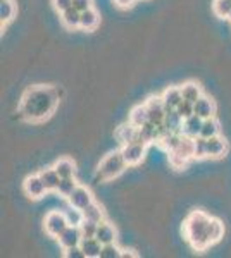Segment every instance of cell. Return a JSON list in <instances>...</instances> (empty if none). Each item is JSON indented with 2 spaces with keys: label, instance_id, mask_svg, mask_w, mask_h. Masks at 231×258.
Here are the masks:
<instances>
[{
  "label": "cell",
  "instance_id": "obj_36",
  "mask_svg": "<svg viewBox=\"0 0 231 258\" xmlns=\"http://www.w3.org/2000/svg\"><path fill=\"white\" fill-rule=\"evenodd\" d=\"M179 112V115H181L183 119H187V117H190V115L195 114V109H193V103L192 102H188V100H183L181 103L178 105V109H176Z\"/></svg>",
  "mask_w": 231,
  "mask_h": 258
},
{
  "label": "cell",
  "instance_id": "obj_13",
  "mask_svg": "<svg viewBox=\"0 0 231 258\" xmlns=\"http://www.w3.org/2000/svg\"><path fill=\"white\" fill-rule=\"evenodd\" d=\"M202 124H204V119L199 117L197 114H193L183 120L181 133L184 136H190V138H199L200 131H202Z\"/></svg>",
  "mask_w": 231,
  "mask_h": 258
},
{
  "label": "cell",
  "instance_id": "obj_22",
  "mask_svg": "<svg viewBox=\"0 0 231 258\" xmlns=\"http://www.w3.org/2000/svg\"><path fill=\"white\" fill-rule=\"evenodd\" d=\"M150 120L149 117V110H147L145 103H140V105L133 107L131 112H129V122L136 127H142L144 124H147Z\"/></svg>",
  "mask_w": 231,
  "mask_h": 258
},
{
  "label": "cell",
  "instance_id": "obj_29",
  "mask_svg": "<svg viewBox=\"0 0 231 258\" xmlns=\"http://www.w3.org/2000/svg\"><path fill=\"white\" fill-rule=\"evenodd\" d=\"M76 186H78V182L74 177H61V182H59V186H57V193L61 195V197L68 198L69 195L76 189Z\"/></svg>",
  "mask_w": 231,
  "mask_h": 258
},
{
  "label": "cell",
  "instance_id": "obj_20",
  "mask_svg": "<svg viewBox=\"0 0 231 258\" xmlns=\"http://www.w3.org/2000/svg\"><path fill=\"white\" fill-rule=\"evenodd\" d=\"M181 95H183V100H188V102H192V103H195L197 100H199L200 97H202V88H200V85L199 83H195V81H187V83H183L181 86Z\"/></svg>",
  "mask_w": 231,
  "mask_h": 258
},
{
  "label": "cell",
  "instance_id": "obj_19",
  "mask_svg": "<svg viewBox=\"0 0 231 258\" xmlns=\"http://www.w3.org/2000/svg\"><path fill=\"white\" fill-rule=\"evenodd\" d=\"M99 24H100V14L94 9V7L81 12V23H79V28H81V30L94 31V30H97Z\"/></svg>",
  "mask_w": 231,
  "mask_h": 258
},
{
  "label": "cell",
  "instance_id": "obj_35",
  "mask_svg": "<svg viewBox=\"0 0 231 258\" xmlns=\"http://www.w3.org/2000/svg\"><path fill=\"white\" fill-rule=\"evenodd\" d=\"M207 157V140L199 136L195 138V159H205Z\"/></svg>",
  "mask_w": 231,
  "mask_h": 258
},
{
  "label": "cell",
  "instance_id": "obj_31",
  "mask_svg": "<svg viewBox=\"0 0 231 258\" xmlns=\"http://www.w3.org/2000/svg\"><path fill=\"white\" fill-rule=\"evenodd\" d=\"M62 212H64L69 226H79V224L83 222V219H85V217H83V210L74 209V207H71V205H69V209L62 210Z\"/></svg>",
  "mask_w": 231,
  "mask_h": 258
},
{
  "label": "cell",
  "instance_id": "obj_9",
  "mask_svg": "<svg viewBox=\"0 0 231 258\" xmlns=\"http://www.w3.org/2000/svg\"><path fill=\"white\" fill-rule=\"evenodd\" d=\"M57 239H59V244H61L64 249L79 246V243H81V239H83L81 229H79V226H68L66 231L62 232Z\"/></svg>",
  "mask_w": 231,
  "mask_h": 258
},
{
  "label": "cell",
  "instance_id": "obj_34",
  "mask_svg": "<svg viewBox=\"0 0 231 258\" xmlns=\"http://www.w3.org/2000/svg\"><path fill=\"white\" fill-rule=\"evenodd\" d=\"M123 256V249L117 246L116 243H109L102 246V255L100 258H121Z\"/></svg>",
  "mask_w": 231,
  "mask_h": 258
},
{
  "label": "cell",
  "instance_id": "obj_8",
  "mask_svg": "<svg viewBox=\"0 0 231 258\" xmlns=\"http://www.w3.org/2000/svg\"><path fill=\"white\" fill-rule=\"evenodd\" d=\"M68 202L71 207H74V209H79V210H85L90 203H94V195H91V191L85 188V186H76V189L73 191V193L68 197Z\"/></svg>",
  "mask_w": 231,
  "mask_h": 258
},
{
  "label": "cell",
  "instance_id": "obj_7",
  "mask_svg": "<svg viewBox=\"0 0 231 258\" xmlns=\"http://www.w3.org/2000/svg\"><path fill=\"white\" fill-rule=\"evenodd\" d=\"M23 189H24V193H26V197L31 200H40L41 197H45V193L49 191L43 179L40 177V174H31V176H28L24 179Z\"/></svg>",
  "mask_w": 231,
  "mask_h": 258
},
{
  "label": "cell",
  "instance_id": "obj_17",
  "mask_svg": "<svg viewBox=\"0 0 231 258\" xmlns=\"http://www.w3.org/2000/svg\"><path fill=\"white\" fill-rule=\"evenodd\" d=\"M161 140V129H159L157 124L154 122H147L144 126L140 127V141L145 145H150L154 141H159Z\"/></svg>",
  "mask_w": 231,
  "mask_h": 258
},
{
  "label": "cell",
  "instance_id": "obj_11",
  "mask_svg": "<svg viewBox=\"0 0 231 258\" xmlns=\"http://www.w3.org/2000/svg\"><path fill=\"white\" fill-rule=\"evenodd\" d=\"M193 109H195V114L202 119H209V117H216V103H214L212 98L202 95L195 103H193Z\"/></svg>",
  "mask_w": 231,
  "mask_h": 258
},
{
  "label": "cell",
  "instance_id": "obj_6",
  "mask_svg": "<svg viewBox=\"0 0 231 258\" xmlns=\"http://www.w3.org/2000/svg\"><path fill=\"white\" fill-rule=\"evenodd\" d=\"M147 145L140 143V141H133V143L121 145V153H123L124 160L128 165H138L145 157Z\"/></svg>",
  "mask_w": 231,
  "mask_h": 258
},
{
  "label": "cell",
  "instance_id": "obj_16",
  "mask_svg": "<svg viewBox=\"0 0 231 258\" xmlns=\"http://www.w3.org/2000/svg\"><path fill=\"white\" fill-rule=\"evenodd\" d=\"M79 246H81L86 258H100L104 244L97 238H83L81 243H79Z\"/></svg>",
  "mask_w": 231,
  "mask_h": 258
},
{
  "label": "cell",
  "instance_id": "obj_25",
  "mask_svg": "<svg viewBox=\"0 0 231 258\" xmlns=\"http://www.w3.org/2000/svg\"><path fill=\"white\" fill-rule=\"evenodd\" d=\"M40 177L43 179V182L49 191H57V186H59V182H61V176H59V172L54 167L43 169L40 172Z\"/></svg>",
  "mask_w": 231,
  "mask_h": 258
},
{
  "label": "cell",
  "instance_id": "obj_4",
  "mask_svg": "<svg viewBox=\"0 0 231 258\" xmlns=\"http://www.w3.org/2000/svg\"><path fill=\"white\" fill-rule=\"evenodd\" d=\"M43 226H45V231H47L49 236L59 238V236L66 231V227L69 226V222L62 210H50L49 214L45 215Z\"/></svg>",
  "mask_w": 231,
  "mask_h": 258
},
{
  "label": "cell",
  "instance_id": "obj_14",
  "mask_svg": "<svg viewBox=\"0 0 231 258\" xmlns=\"http://www.w3.org/2000/svg\"><path fill=\"white\" fill-rule=\"evenodd\" d=\"M95 238L100 241L102 244H109V243H116L117 238V231L112 224H109L107 220L99 224V229H97V234Z\"/></svg>",
  "mask_w": 231,
  "mask_h": 258
},
{
  "label": "cell",
  "instance_id": "obj_28",
  "mask_svg": "<svg viewBox=\"0 0 231 258\" xmlns=\"http://www.w3.org/2000/svg\"><path fill=\"white\" fill-rule=\"evenodd\" d=\"M221 131V126L217 122L216 117H209V119H204V124H202V131H200V136L205 140L212 138V136H217Z\"/></svg>",
  "mask_w": 231,
  "mask_h": 258
},
{
  "label": "cell",
  "instance_id": "obj_21",
  "mask_svg": "<svg viewBox=\"0 0 231 258\" xmlns=\"http://www.w3.org/2000/svg\"><path fill=\"white\" fill-rule=\"evenodd\" d=\"M61 21L68 30H76L79 28V23H81V12L74 7H69L64 12H61Z\"/></svg>",
  "mask_w": 231,
  "mask_h": 258
},
{
  "label": "cell",
  "instance_id": "obj_38",
  "mask_svg": "<svg viewBox=\"0 0 231 258\" xmlns=\"http://www.w3.org/2000/svg\"><path fill=\"white\" fill-rule=\"evenodd\" d=\"M73 7L74 9H78L79 12L88 11V9L94 7V0H73Z\"/></svg>",
  "mask_w": 231,
  "mask_h": 258
},
{
  "label": "cell",
  "instance_id": "obj_1",
  "mask_svg": "<svg viewBox=\"0 0 231 258\" xmlns=\"http://www.w3.org/2000/svg\"><path fill=\"white\" fill-rule=\"evenodd\" d=\"M59 93L54 86H31L21 98L19 114L29 122H41L57 109Z\"/></svg>",
  "mask_w": 231,
  "mask_h": 258
},
{
  "label": "cell",
  "instance_id": "obj_41",
  "mask_svg": "<svg viewBox=\"0 0 231 258\" xmlns=\"http://www.w3.org/2000/svg\"><path fill=\"white\" fill-rule=\"evenodd\" d=\"M114 4L121 9H128V7H131L135 4V0H114Z\"/></svg>",
  "mask_w": 231,
  "mask_h": 258
},
{
  "label": "cell",
  "instance_id": "obj_24",
  "mask_svg": "<svg viewBox=\"0 0 231 258\" xmlns=\"http://www.w3.org/2000/svg\"><path fill=\"white\" fill-rule=\"evenodd\" d=\"M54 169L57 170L61 177H74V174H76V164L71 159H59L54 164Z\"/></svg>",
  "mask_w": 231,
  "mask_h": 258
},
{
  "label": "cell",
  "instance_id": "obj_27",
  "mask_svg": "<svg viewBox=\"0 0 231 258\" xmlns=\"http://www.w3.org/2000/svg\"><path fill=\"white\" fill-rule=\"evenodd\" d=\"M83 217H85L86 220H94V222L100 224V222L106 220V214H104L102 207H100L97 202H94V203H90L85 210H83Z\"/></svg>",
  "mask_w": 231,
  "mask_h": 258
},
{
  "label": "cell",
  "instance_id": "obj_12",
  "mask_svg": "<svg viewBox=\"0 0 231 258\" xmlns=\"http://www.w3.org/2000/svg\"><path fill=\"white\" fill-rule=\"evenodd\" d=\"M228 152V143L222 136H212L207 140V157L211 159H221L224 153Z\"/></svg>",
  "mask_w": 231,
  "mask_h": 258
},
{
  "label": "cell",
  "instance_id": "obj_30",
  "mask_svg": "<svg viewBox=\"0 0 231 258\" xmlns=\"http://www.w3.org/2000/svg\"><path fill=\"white\" fill-rule=\"evenodd\" d=\"M212 11L217 18L228 19V16L231 14V0H214Z\"/></svg>",
  "mask_w": 231,
  "mask_h": 258
},
{
  "label": "cell",
  "instance_id": "obj_18",
  "mask_svg": "<svg viewBox=\"0 0 231 258\" xmlns=\"http://www.w3.org/2000/svg\"><path fill=\"white\" fill-rule=\"evenodd\" d=\"M169 153H176V155H179L184 160L195 159V138H190V136L183 135V140H181V143H179V147L176 148L174 152H169Z\"/></svg>",
  "mask_w": 231,
  "mask_h": 258
},
{
  "label": "cell",
  "instance_id": "obj_10",
  "mask_svg": "<svg viewBox=\"0 0 231 258\" xmlns=\"http://www.w3.org/2000/svg\"><path fill=\"white\" fill-rule=\"evenodd\" d=\"M116 138L121 145L133 143V141H140V127L133 126L131 122L123 124V126H119L116 129Z\"/></svg>",
  "mask_w": 231,
  "mask_h": 258
},
{
  "label": "cell",
  "instance_id": "obj_37",
  "mask_svg": "<svg viewBox=\"0 0 231 258\" xmlns=\"http://www.w3.org/2000/svg\"><path fill=\"white\" fill-rule=\"evenodd\" d=\"M64 256L66 258H86L81 246H73V248L64 249Z\"/></svg>",
  "mask_w": 231,
  "mask_h": 258
},
{
  "label": "cell",
  "instance_id": "obj_33",
  "mask_svg": "<svg viewBox=\"0 0 231 258\" xmlns=\"http://www.w3.org/2000/svg\"><path fill=\"white\" fill-rule=\"evenodd\" d=\"M79 229H81L83 238H95L97 229H99V224L94 222V220H86V219H83V222L79 224Z\"/></svg>",
  "mask_w": 231,
  "mask_h": 258
},
{
  "label": "cell",
  "instance_id": "obj_39",
  "mask_svg": "<svg viewBox=\"0 0 231 258\" xmlns=\"http://www.w3.org/2000/svg\"><path fill=\"white\" fill-rule=\"evenodd\" d=\"M188 160L181 159L179 155H176V153H169V164L173 165L174 169H183L184 165H187Z\"/></svg>",
  "mask_w": 231,
  "mask_h": 258
},
{
  "label": "cell",
  "instance_id": "obj_2",
  "mask_svg": "<svg viewBox=\"0 0 231 258\" xmlns=\"http://www.w3.org/2000/svg\"><path fill=\"white\" fill-rule=\"evenodd\" d=\"M211 222L212 217L202 210L192 212L183 224V232L193 249L204 251L212 244L211 241Z\"/></svg>",
  "mask_w": 231,
  "mask_h": 258
},
{
  "label": "cell",
  "instance_id": "obj_3",
  "mask_svg": "<svg viewBox=\"0 0 231 258\" xmlns=\"http://www.w3.org/2000/svg\"><path fill=\"white\" fill-rule=\"evenodd\" d=\"M126 167H128V164H126L123 153H121V150H117V152H112L104 157V160L100 162L99 169H97V174L104 181H112L117 176H121Z\"/></svg>",
  "mask_w": 231,
  "mask_h": 258
},
{
  "label": "cell",
  "instance_id": "obj_32",
  "mask_svg": "<svg viewBox=\"0 0 231 258\" xmlns=\"http://www.w3.org/2000/svg\"><path fill=\"white\" fill-rule=\"evenodd\" d=\"M222 236H224V224H222L219 219L212 217V222H211V241H212V244L217 243Z\"/></svg>",
  "mask_w": 231,
  "mask_h": 258
},
{
  "label": "cell",
  "instance_id": "obj_23",
  "mask_svg": "<svg viewBox=\"0 0 231 258\" xmlns=\"http://www.w3.org/2000/svg\"><path fill=\"white\" fill-rule=\"evenodd\" d=\"M183 117L179 115V112L176 109H171L166 112V119H164V126H166L169 131H181L183 129Z\"/></svg>",
  "mask_w": 231,
  "mask_h": 258
},
{
  "label": "cell",
  "instance_id": "obj_42",
  "mask_svg": "<svg viewBox=\"0 0 231 258\" xmlns=\"http://www.w3.org/2000/svg\"><path fill=\"white\" fill-rule=\"evenodd\" d=\"M228 21H229V23H231V14L228 16Z\"/></svg>",
  "mask_w": 231,
  "mask_h": 258
},
{
  "label": "cell",
  "instance_id": "obj_40",
  "mask_svg": "<svg viewBox=\"0 0 231 258\" xmlns=\"http://www.w3.org/2000/svg\"><path fill=\"white\" fill-rule=\"evenodd\" d=\"M54 7H56V11L59 12H64L66 9H69V7H73V0H52Z\"/></svg>",
  "mask_w": 231,
  "mask_h": 258
},
{
  "label": "cell",
  "instance_id": "obj_26",
  "mask_svg": "<svg viewBox=\"0 0 231 258\" xmlns=\"http://www.w3.org/2000/svg\"><path fill=\"white\" fill-rule=\"evenodd\" d=\"M16 11H18V7H16L14 0H0V21H2V24L11 23L16 16Z\"/></svg>",
  "mask_w": 231,
  "mask_h": 258
},
{
  "label": "cell",
  "instance_id": "obj_15",
  "mask_svg": "<svg viewBox=\"0 0 231 258\" xmlns=\"http://www.w3.org/2000/svg\"><path fill=\"white\" fill-rule=\"evenodd\" d=\"M164 103H166V109H178V105L183 102V95H181V88L179 86H169L167 90H164V93L161 95Z\"/></svg>",
  "mask_w": 231,
  "mask_h": 258
},
{
  "label": "cell",
  "instance_id": "obj_5",
  "mask_svg": "<svg viewBox=\"0 0 231 258\" xmlns=\"http://www.w3.org/2000/svg\"><path fill=\"white\" fill-rule=\"evenodd\" d=\"M145 105H147V110H149V117H150V122L157 124L161 126L164 124V119H166V103H164L162 97H157V95H152L145 100Z\"/></svg>",
  "mask_w": 231,
  "mask_h": 258
}]
</instances>
